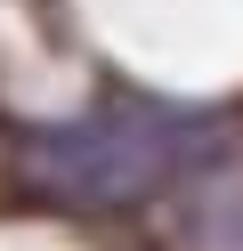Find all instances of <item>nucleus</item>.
Segmentation results:
<instances>
[{
  "label": "nucleus",
  "mask_w": 243,
  "mask_h": 251,
  "mask_svg": "<svg viewBox=\"0 0 243 251\" xmlns=\"http://www.w3.org/2000/svg\"><path fill=\"white\" fill-rule=\"evenodd\" d=\"M57 186L81 202H122V195H146V186L162 178V162H170V146H162V122L154 114H113L97 122V130H73L57 138Z\"/></svg>",
  "instance_id": "obj_1"
}]
</instances>
